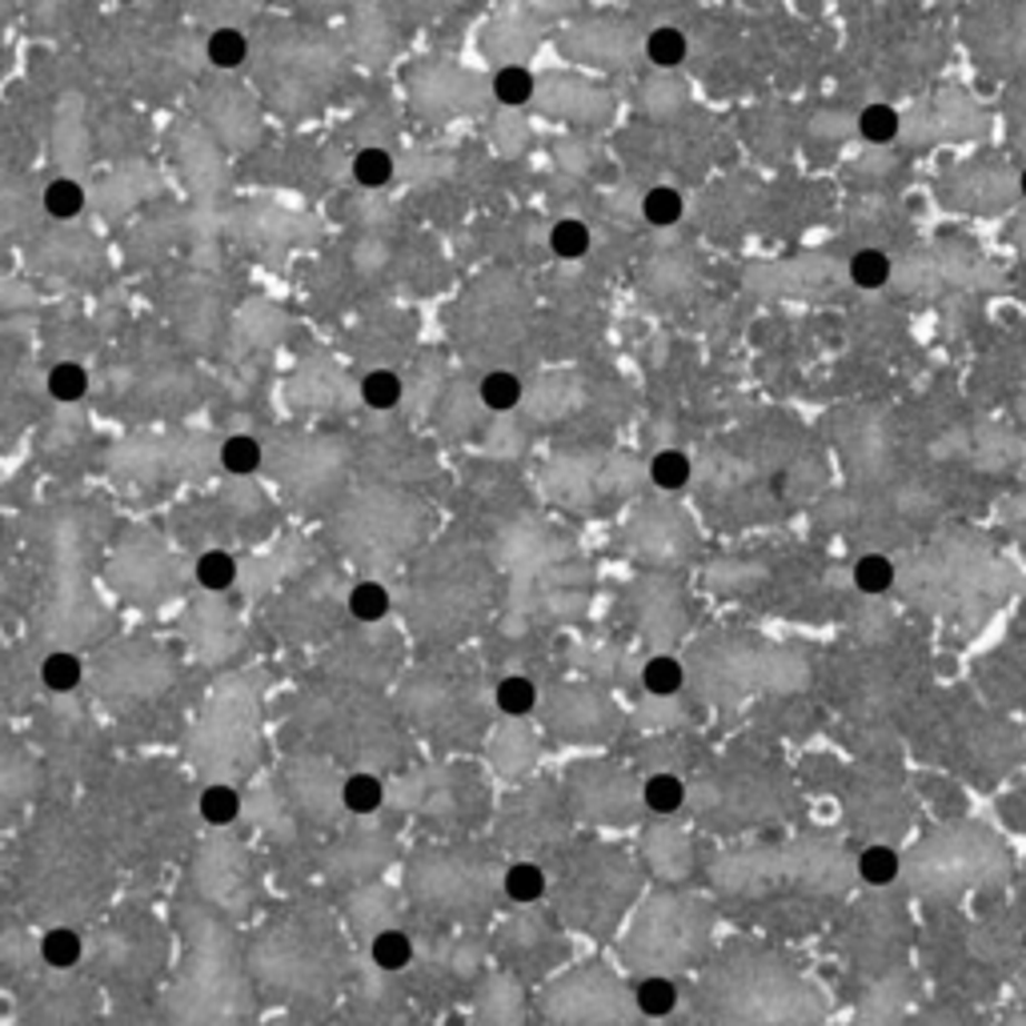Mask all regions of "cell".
Wrapping results in <instances>:
<instances>
[{"mask_svg":"<svg viewBox=\"0 0 1026 1026\" xmlns=\"http://www.w3.org/2000/svg\"><path fill=\"white\" fill-rule=\"evenodd\" d=\"M345 609L353 614L358 622H381L389 614V589L381 586V582H358V586L349 589V602Z\"/></svg>","mask_w":1026,"mask_h":1026,"instance_id":"obj_15","label":"cell"},{"mask_svg":"<svg viewBox=\"0 0 1026 1026\" xmlns=\"http://www.w3.org/2000/svg\"><path fill=\"white\" fill-rule=\"evenodd\" d=\"M49 393L57 401H80L89 393V373L77 361H60V365L49 369Z\"/></svg>","mask_w":1026,"mask_h":1026,"instance_id":"obj_27","label":"cell"},{"mask_svg":"<svg viewBox=\"0 0 1026 1026\" xmlns=\"http://www.w3.org/2000/svg\"><path fill=\"white\" fill-rule=\"evenodd\" d=\"M353 177H358V185H365V189H381V185L393 180V157H389L385 149H361L358 157H353Z\"/></svg>","mask_w":1026,"mask_h":1026,"instance_id":"obj_28","label":"cell"},{"mask_svg":"<svg viewBox=\"0 0 1026 1026\" xmlns=\"http://www.w3.org/2000/svg\"><path fill=\"white\" fill-rule=\"evenodd\" d=\"M634 1007L649 1018H666L670 1010L678 1007V987H674L670 978H658V975L642 978L638 987H634Z\"/></svg>","mask_w":1026,"mask_h":1026,"instance_id":"obj_7","label":"cell"},{"mask_svg":"<svg viewBox=\"0 0 1026 1026\" xmlns=\"http://www.w3.org/2000/svg\"><path fill=\"white\" fill-rule=\"evenodd\" d=\"M589 245H594V237H589V225L586 221H558L554 229H549V250L558 253L561 261H578L589 253Z\"/></svg>","mask_w":1026,"mask_h":1026,"instance_id":"obj_20","label":"cell"},{"mask_svg":"<svg viewBox=\"0 0 1026 1026\" xmlns=\"http://www.w3.org/2000/svg\"><path fill=\"white\" fill-rule=\"evenodd\" d=\"M1023 950H1026V930H1023Z\"/></svg>","mask_w":1026,"mask_h":1026,"instance_id":"obj_30","label":"cell"},{"mask_svg":"<svg viewBox=\"0 0 1026 1026\" xmlns=\"http://www.w3.org/2000/svg\"><path fill=\"white\" fill-rule=\"evenodd\" d=\"M80 658L77 654H69V649H57V654H49V658L40 662V682L52 690V694H69V690L80 686Z\"/></svg>","mask_w":1026,"mask_h":1026,"instance_id":"obj_16","label":"cell"},{"mask_svg":"<svg viewBox=\"0 0 1026 1026\" xmlns=\"http://www.w3.org/2000/svg\"><path fill=\"white\" fill-rule=\"evenodd\" d=\"M534 89H538V80H534V72L529 69H521V65H506V69L494 72V97H498L506 109H521V105H529Z\"/></svg>","mask_w":1026,"mask_h":1026,"instance_id":"obj_5","label":"cell"},{"mask_svg":"<svg viewBox=\"0 0 1026 1026\" xmlns=\"http://www.w3.org/2000/svg\"><path fill=\"white\" fill-rule=\"evenodd\" d=\"M401 393H405V385H401V378L398 373H389V369H373V373L361 378V398L373 409H393L401 401Z\"/></svg>","mask_w":1026,"mask_h":1026,"instance_id":"obj_25","label":"cell"},{"mask_svg":"<svg viewBox=\"0 0 1026 1026\" xmlns=\"http://www.w3.org/2000/svg\"><path fill=\"white\" fill-rule=\"evenodd\" d=\"M1018 189H1023V197H1026V169H1023V177H1018Z\"/></svg>","mask_w":1026,"mask_h":1026,"instance_id":"obj_29","label":"cell"},{"mask_svg":"<svg viewBox=\"0 0 1026 1026\" xmlns=\"http://www.w3.org/2000/svg\"><path fill=\"white\" fill-rule=\"evenodd\" d=\"M494 702H498V710L506 717H526L529 710L538 706V686L529 678H521V674H509V678H501L498 690H494Z\"/></svg>","mask_w":1026,"mask_h":1026,"instance_id":"obj_9","label":"cell"},{"mask_svg":"<svg viewBox=\"0 0 1026 1026\" xmlns=\"http://www.w3.org/2000/svg\"><path fill=\"white\" fill-rule=\"evenodd\" d=\"M501 890H506L509 902L518 907H534L541 895H546V874H541L538 862H514L501 878Z\"/></svg>","mask_w":1026,"mask_h":1026,"instance_id":"obj_3","label":"cell"},{"mask_svg":"<svg viewBox=\"0 0 1026 1026\" xmlns=\"http://www.w3.org/2000/svg\"><path fill=\"white\" fill-rule=\"evenodd\" d=\"M261 458H265V449H261V441L250 438V433H237V438H229L225 446H221V466L229 469L233 478H250V473H257Z\"/></svg>","mask_w":1026,"mask_h":1026,"instance_id":"obj_12","label":"cell"},{"mask_svg":"<svg viewBox=\"0 0 1026 1026\" xmlns=\"http://www.w3.org/2000/svg\"><path fill=\"white\" fill-rule=\"evenodd\" d=\"M241 814V798L233 786H205V794H201V818L209 822V827H229V822H237Z\"/></svg>","mask_w":1026,"mask_h":1026,"instance_id":"obj_24","label":"cell"},{"mask_svg":"<svg viewBox=\"0 0 1026 1026\" xmlns=\"http://www.w3.org/2000/svg\"><path fill=\"white\" fill-rule=\"evenodd\" d=\"M40 955H45V963L52 970H72L80 963V955H85V942H80L77 930L52 927L49 935L40 938Z\"/></svg>","mask_w":1026,"mask_h":1026,"instance_id":"obj_6","label":"cell"},{"mask_svg":"<svg viewBox=\"0 0 1026 1026\" xmlns=\"http://www.w3.org/2000/svg\"><path fill=\"white\" fill-rule=\"evenodd\" d=\"M686 32L682 29H670V25H662V29H654L646 37V57L649 65H658V69H674V65H682L686 60Z\"/></svg>","mask_w":1026,"mask_h":1026,"instance_id":"obj_17","label":"cell"},{"mask_svg":"<svg viewBox=\"0 0 1026 1026\" xmlns=\"http://www.w3.org/2000/svg\"><path fill=\"white\" fill-rule=\"evenodd\" d=\"M205 52H209V65H217V69H225V72L241 69L245 57H250V37L241 29H217V32H209Z\"/></svg>","mask_w":1026,"mask_h":1026,"instance_id":"obj_10","label":"cell"},{"mask_svg":"<svg viewBox=\"0 0 1026 1026\" xmlns=\"http://www.w3.org/2000/svg\"><path fill=\"white\" fill-rule=\"evenodd\" d=\"M197 582L209 589V594L229 589L233 582H237V558L225 554V549H209V554H201L197 558Z\"/></svg>","mask_w":1026,"mask_h":1026,"instance_id":"obj_21","label":"cell"},{"mask_svg":"<svg viewBox=\"0 0 1026 1026\" xmlns=\"http://www.w3.org/2000/svg\"><path fill=\"white\" fill-rule=\"evenodd\" d=\"M341 807L349 810V814H378L381 807H385V786H381L378 774H349L345 782H341Z\"/></svg>","mask_w":1026,"mask_h":1026,"instance_id":"obj_2","label":"cell"},{"mask_svg":"<svg viewBox=\"0 0 1026 1026\" xmlns=\"http://www.w3.org/2000/svg\"><path fill=\"white\" fill-rule=\"evenodd\" d=\"M45 209H49V217H57V221L77 217V213L85 209V189L69 177L49 180V189H45Z\"/></svg>","mask_w":1026,"mask_h":1026,"instance_id":"obj_26","label":"cell"},{"mask_svg":"<svg viewBox=\"0 0 1026 1026\" xmlns=\"http://www.w3.org/2000/svg\"><path fill=\"white\" fill-rule=\"evenodd\" d=\"M649 481L658 489H666V494H678V489L690 486V458L682 453V449H662V453H654V461H649Z\"/></svg>","mask_w":1026,"mask_h":1026,"instance_id":"obj_14","label":"cell"},{"mask_svg":"<svg viewBox=\"0 0 1026 1026\" xmlns=\"http://www.w3.org/2000/svg\"><path fill=\"white\" fill-rule=\"evenodd\" d=\"M858 137L867 145H890L898 137V113L890 105H867L858 113Z\"/></svg>","mask_w":1026,"mask_h":1026,"instance_id":"obj_23","label":"cell"},{"mask_svg":"<svg viewBox=\"0 0 1026 1026\" xmlns=\"http://www.w3.org/2000/svg\"><path fill=\"white\" fill-rule=\"evenodd\" d=\"M642 686H646L649 694L670 697V694H678V690L686 686V670H682L678 658L658 654V658H649L646 666H642Z\"/></svg>","mask_w":1026,"mask_h":1026,"instance_id":"obj_11","label":"cell"},{"mask_svg":"<svg viewBox=\"0 0 1026 1026\" xmlns=\"http://www.w3.org/2000/svg\"><path fill=\"white\" fill-rule=\"evenodd\" d=\"M481 401H486V409H494V413H509V409L521 401V381L514 378V373H506V369H494V373H486L478 385Z\"/></svg>","mask_w":1026,"mask_h":1026,"instance_id":"obj_18","label":"cell"},{"mask_svg":"<svg viewBox=\"0 0 1026 1026\" xmlns=\"http://www.w3.org/2000/svg\"><path fill=\"white\" fill-rule=\"evenodd\" d=\"M369 958H373V967L378 970L398 975V970H405L409 963H413V938L401 927H381L378 935H373V942H369Z\"/></svg>","mask_w":1026,"mask_h":1026,"instance_id":"obj_1","label":"cell"},{"mask_svg":"<svg viewBox=\"0 0 1026 1026\" xmlns=\"http://www.w3.org/2000/svg\"><path fill=\"white\" fill-rule=\"evenodd\" d=\"M682 209H686V201H682L678 189H670V185H658V189H649L646 197H642V217H646V225H654V229L678 225Z\"/></svg>","mask_w":1026,"mask_h":1026,"instance_id":"obj_8","label":"cell"},{"mask_svg":"<svg viewBox=\"0 0 1026 1026\" xmlns=\"http://www.w3.org/2000/svg\"><path fill=\"white\" fill-rule=\"evenodd\" d=\"M858 878L867 887H890L898 878V854L890 847H867L858 854Z\"/></svg>","mask_w":1026,"mask_h":1026,"instance_id":"obj_22","label":"cell"},{"mask_svg":"<svg viewBox=\"0 0 1026 1026\" xmlns=\"http://www.w3.org/2000/svg\"><path fill=\"white\" fill-rule=\"evenodd\" d=\"M642 802L654 814H678L682 802H686V786H682L678 774H649L646 786H642Z\"/></svg>","mask_w":1026,"mask_h":1026,"instance_id":"obj_4","label":"cell"},{"mask_svg":"<svg viewBox=\"0 0 1026 1026\" xmlns=\"http://www.w3.org/2000/svg\"><path fill=\"white\" fill-rule=\"evenodd\" d=\"M850 277H854L858 290H882L890 281V257L874 245H867V250H858L850 257Z\"/></svg>","mask_w":1026,"mask_h":1026,"instance_id":"obj_19","label":"cell"},{"mask_svg":"<svg viewBox=\"0 0 1026 1026\" xmlns=\"http://www.w3.org/2000/svg\"><path fill=\"white\" fill-rule=\"evenodd\" d=\"M854 589L858 594H887L890 586H895V561L882 558V554H862V558L854 561Z\"/></svg>","mask_w":1026,"mask_h":1026,"instance_id":"obj_13","label":"cell"}]
</instances>
